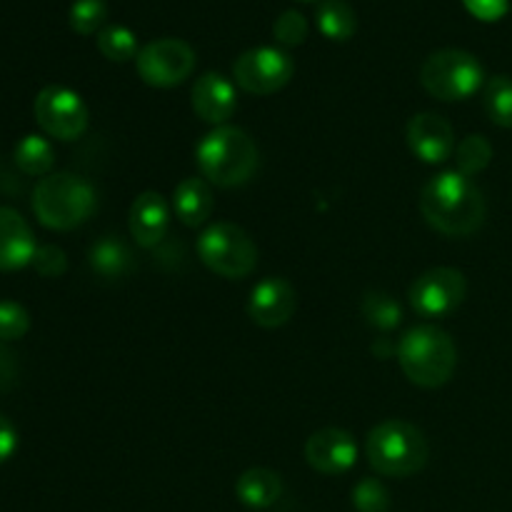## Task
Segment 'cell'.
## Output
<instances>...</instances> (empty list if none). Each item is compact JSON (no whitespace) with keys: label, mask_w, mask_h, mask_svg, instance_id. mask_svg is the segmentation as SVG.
<instances>
[{"label":"cell","mask_w":512,"mask_h":512,"mask_svg":"<svg viewBox=\"0 0 512 512\" xmlns=\"http://www.w3.org/2000/svg\"><path fill=\"white\" fill-rule=\"evenodd\" d=\"M485 195L473 178L445 170L430 178L420 193V213L428 225L448 238L473 235L485 223Z\"/></svg>","instance_id":"cell-1"},{"label":"cell","mask_w":512,"mask_h":512,"mask_svg":"<svg viewBox=\"0 0 512 512\" xmlns=\"http://www.w3.org/2000/svg\"><path fill=\"white\" fill-rule=\"evenodd\" d=\"M200 175L218 188H238L255 175L260 163L258 143L238 125L213 128L195 148Z\"/></svg>","instance_id":"cell-2"},{"label":"cell","mask_w":512,"mask_h":512,"mask_svg":"<svg viewBox=\"0 0 512 512\" xmlns=\"http://www.w3.org/2000/svg\"><path fill=\"white\" fill-rule=\"evenodd\" d=\"M398 363L410 383L435 390L453 378L458 368V348L438 325H418L400 338Z\"/></svg>","instance_id":"cell-3"},{"label":"cell","mask_w":512,"mask_h":512,"mask_svg":"<svg viewBox=\"0 0 512 512\" xmlns=\"http://www.w3.org/2000/svg\"><path fill=\"white\" fill-rule=\"evenodd\" d=\"M98 193L85 178L73 173H53L40 178L33 190V213L50 230H75L93 218Z\"/></svg>","instance_id":"cell-4"},{"label":"cell","mask_w":512,"mask_h":512,"mask_svg":"<svg viewBox=\"0 0 512 512\" xmlns=\"http://www.w3.org/2000/svg\"><path fill=\"white\" fill-rule=\"evenodd\" d=\"M365 455L370 468L385 478H408L428 463V440L423 430L408 420H383L365 438Z\"/></svg>","instance_id":"cell-5"},{"label":"cell","mask_w":512,"mask_h":512,"mask_svg":"<svg viewBox=\"0 0 512 512\" xmlns=\"http://www.w3.org/2000/svg\"><path fill=\"white\" fill-rule=\"evenodd\" d=\"M420 83L433 98L443 103L468 100L478 93L485 83V73L480 60L473 53L460 48L435 50L420 68Z\"/></svg>","instance_id":"cell-6"},{"label":"cell","mask_w":512,"mask_h":512,"mask_svg":"<svg viewBox=\"0 0 512 512\" xmlns=\"http://www.w3.org/2000/svg\"><path fill=\"white\" fill-rule=\"evenodd\" d=\"M198 255L208 270L228 280H243L258 265V245L235 223H213L200 233Z\"/></svg>","instance_id":"cell-7"},{"label":"cell","mask_w":512,"mask_h":512,"mask_svg":"<svg viewBox=\"0 0 512 512\" xmlns=\"http://www.w3.org/2000/svg\"><path fill=\"white\" fill-rule=\"evenodd\" d=\"M33 115L40 130L55 140H78L90 123L85 100L65 85H45L35 95Z\"/></svg>","instance_id":"cell-8"},{"label":"cell","mask_w":512,"mask_h":512,"mask_svg":"<svg viewBox=\"0 0 512 512\" xmlns=\"http://www.w3.org/2000/svg\"><path fill=\"white\" fill-rule=\"evenodd\" d=\"M295 73V60L288 50L260 45L250 48L235 60L233 83L250 95H273L290 83Z\"/></svg>","instance_id":"cell-9"},{"label":"cell","mask_w":512,"mask_h":512,"mask_svg":"<svg viewBox=\"0 0 512 512\" xmlns=\"http://www.w3.org/2000/svg\"><path fill=\"white\" fill-rule=\"evenodd\" d=\"M135 68L150 88H175L193 75L195 50L180 38L150 40L140 48Z\"/></svg>","instance_id":"cell-10"},{"label":"cell","mask_w":512,"mask_h":512,"mask_svg":"<svg viewBox=\"0 0 512 512\" xmlns=\"http://www.w3.org/2000/svg\"><path fill=\"white\" fill-rule=\"evenodd\" d=\"M468 295V280L455 268H430L410 285V308L425 320L453 315Z\"/></svg>","instance_id":"cell-11"},{"label":"cell","mask_w":512,"mask_h":512,"mask_svg":"<svg viewBox=\"0 0 512 512\" xmlns=\"http://www.w3.org/2000/svg\"><path fill=\"white\" fill-rule=\"evenodd\" d=\"M298 310V293L285 278H265L250 290L248 315L265 330L283 328Z\"/></svg>","instance_id":"cell-12"},{"label":"cell","mask_w":512,"mask_h":512,"mask_svg":"<svg viewBox=\"0 0 512 512\" xmlns=\"http://www.w3.org/2000/svg\"><path fill=\"white\" fill-rule=\"evenodd\" d=\"M305 460L323 475H343L358 463V443L343 428L315 430L305 443Z\"/></svg>","instance_id":"cell-13"},{"label":"cell","mask_w":512,"mask_h":512,"mask_svg":"<svg viewBox=\"0 0 512 512\" xmlns=\"http://www.w3.org/2000/svg\"><path fill=\"white\" fill-rule=\"evenodd\" d=\"M408 145L423 163L440 165L455 153L453 125L438 113H418L408 123Z\"/></svg>","instance_id":"cell-14"},{"label":"cell","mask_w":512,"mask_h":512,"mask_svg":"<svg viewBox=\"0 0 512 512\" xmlns=\"http://www.w3.org/2000/svg\"><path fill=\"white\" fill-rule=\"evenodd\" d=\"M190 103H193L195 115H198L203 123L220 125L228 123L230 118L238 110V90L230 78L220 73H203L193 83L190 90Z\"/></svg>","instance_id":"cell-15"},{"label":"cell","mask_w":512,"mask_h":512,"mask_svg":"<svg viewBox=\"0 0 512 512\" xmlns=\"http://www.w3.org/2000/svg\"><path fill=\"white\" fill-rule=\"evenodd\" d=\"M170 225V208L168 200L155 190H145L133 200L128 213V228L135 243L140 248H158L163 245Z\"/></svg>","instance_id":"cell-16"},{"label":"cell","mask_w":512,"mask_h":512,"mask_svg":"<svg viewBox=\"0 0 512 512\" xmlns=\"http://www.w3.org/2000/svg\"><path fill=\"white\" fill-rule=\"evenodd\" d=\"M35 245L33 228L15 208H0V270H20L33 263Z\"/></svg>","instance_id":"cell-17"},{"label":"cell","mask_w":512,"mask_h":512,"mask_svg":"<svg viewBox=\"0 0 512 512\" xmlns=\"http://www.w3.org/2000/svg\"><path fill=\"white\" fill-rule=\"evenodd\" d=\"M173 210L178 220L188 228H200L210 220L215 210L213 188L205 178L180 180L173 193Z\"/></svg>","instance_id":"cell-18"},{"label":"cell","mask_w":512,"mask_h":512,"mask_svg":"<svg viewBox=\"0 0 512 512\" xmlns=\"http://www.w3.org/2000/svg\"><path fill=\"white\" fill-rule=\"evenodd\" d=\"M88 263L90 270H93L95 275H100L103 280L128 278L135 270L133 250H130L128 243L120 240L118 235H105V238L95 240V243L90 245Z\"/></svg>","instance_id":"cell-19"},{"label":"cell","mask_w":512,"mask_h":512,"mask_svg":"<svg viewBox=\"0 0 512 512\" xmlns=\"http://www.w3.org/2000/svg\"><path fill=\"white\" fill-rule=\"evenodd\" d=\"M235 495L245 508L265 510L283 495V480L275 470L268 468H250L235 483Z\"/></svg>","instance_id":"cell-20"},{"label":"cell","mask_w":512,"mask_h":512,"mask_svg":"<svg viewBox=\"0 0 512 512\" xmlns=\"http://www.w3.org/2000/svg\"><path fill=\"white\" fill-rule=\"evenodd\" d=\"M15 165L23 170L25 175H33V178H45L50 175L55 165V150L45 135L28 133L18 145H15Z\"/></svg>","instance_id":"cell-21"},{"label":"cell","mask_w":512,"mask_h":512,"mask_svg":"<svg viewBox=\"0 0 512 512\" xmlns=\"http://www.w3.org/2000/svg\"><path fill=\"white\" fill-rule=\"evenodd\" d=\"M318 28L330 40H348L358 30V15L348 0H323L318 5Z\"/></svg>","instance_id":"cell-22"},{"label":"cell","mask_w":512,"mask_h":512,"mask_svg":"<svg viewBox=\"0 0 512 512\" xmlns=\"http://www.w3.org/2000/svg\"><path fill=\"white\" fill-rule=\"evenodd\" d=\"M360 313H363L365 323L370 328L383 330V333H390V330H395L403 323V308H400V303L390 293H383V290H370L363 298Z\"/></svg>","instance_id":"cell-23"},{"label":"cell","mask_w":512,"mask_h":512,"mask_svg":"<svg viewBox=\"0 0 512 512\" xmlns=\"http://www.w3.org/2000/svg\"><path fill=\"white\" fill-rule=\"evenodd\" d=\"M453 155H455V170L468 175V178H475V175L483 173V170L490 165V160H493V145H490V140L485 138V135L473 133L455 145Z\"/></svg>","instance_id":"cell-24"},{"label":"cell","mask_w":512,"mask_h":512,"mask_svg":"<svg viewBox=\"0 0 512 512\" xmlns=\"http://www.w3.org/2000/svg\"><path fill=\"white\" fill-rule=\"evenodd\" d=\"M483 105L490 123H495L498 128H512V78L508 75L490 78L485 85Z\"/></svg>","instance_id":"cell-25"},{"label":"cell","mask_w":512,"mask_h":512,"mask_svg":"<svg viewBox=\"0 0 512 512\" xmlns=\"http://www.w3.org/2000/svg\"><path fill=\"white\" fill-rule=\"evenodd\" d=\"M98 50L113 63H125V60L138 58V38L125 25H105L98 33Z\"/></svg>","instance_id":"cell-26"},{"label":"cell","mask_w":512,"mask_h":512,"mask_svg":"<svg viewBox=\"0 0 512 512\" xmlns=\"http://www.w3.org/2000/svg\"><path fill=\"white\" fill-rule=\"evenodd\" d=\"M108 5L103 0H75L70 8V28L80 35H93L105 28Z\"/></svg>","instance_id":"cell-27"},{"label":"cell","mask_w":512,"mask_h":512,"mask_svg":"<svg viewBox=\"0 0 512 512\" xmlns=\"http://www.w3.org/2000/svg\"><path fill=\"white\" fill-rule=\"evenodd\" d=\"M353 508L355 512H388L390 493L380 480L363 478L353 488Z\"/></svg>","instance_id":"cell-28"},{"label":"cell","mask_w":512,"mask_h":512,"mask_svg":"<svg viewBox=\"0 0 512 512\" xmlns=\"http://www.w3.org/2000/svg\"><path fill=\"white\" fill-rule=\"evenodd\" d=\"M273 35L283 48H298L308 38V20L298 10H285L273 25Z\"/></svg>","instance_id":"cell-29"},{"label":"cell","mask_w":512,"mask_h":512,"mask_svg":"<svg viewBox=\"0 0 512 512\" xmlns=\"http://www.w3.org/2000/svg\"><path fill=\"white\" fill-rule=\"evenodd\" d=\"M30 330V313L15 300H0V340H20Z\"/></svg>","instance_id":"cell-30"},{"label":"cell","mask_w":512,"mask_h":512,"mask_svg":"<svg viewBox=\"0 0 512 512\" xmlns=\"http://www.w3.org/2000/svg\"><path fill=\"white\" fill-rule=\"evenodd\" d=\"M30 265L43 278H60L68 270V258H65L63 248H58V245H38Z\"/></svg>","instance_id":"cell-31"},{"label":"cell","mask_w":512,"mask_h":512,"mask_svg":"<svg viewBox=\"0 0 512 512\" xmlns=\"http://www.w3.org/2000/svg\"><path fill=\"white\" fill-rule=\"evenodd\" d=\"M18 355L0 340V393H8L18 383Z\"/></svg>","instance_id":"cell-32"},{"label":"cell","mask_w":512,"mask_h":512,"mask_svg":"<svg viewBox=\"0 0 512 512\" xmlns=\"http://www.w3.org/2000/svg\"><path fill=\"white\" fill-rule=\"evenodd\" d=\"M465 8L475 15L478 20H500L510 10V0H463Z\"/></svg>","instance_id":"cell-33"},{"label":"cell","mask_w":512,"mask_h":512,"mask_svg":"<svg viewBox=\"0 0 512 512\" xmlns=\"http://www.w3.org/2000/svg\"><path fill=\"white\" fill-rule=\"evenodd\" d=\"M18 450V430L5 415H0V465L8 463Z\"/></svg>","instance_id":"cell-34"},{"label":"cell","mask_w":512,"mask_h":512,"mask_svg":"<svg viewBox=\"0 0 512 512\" xmlns=\"http://www.w3.org/2000/svg\"><path fill=\"white\" fill-rule=\"evenodd\" d=\"M300 3H315V0H300Z\"/></svg>","instance_id":"cell-35"}]
</instances>
